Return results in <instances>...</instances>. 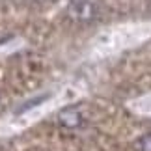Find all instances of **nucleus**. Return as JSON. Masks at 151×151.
<instances>
[{"instance_id":"obj_1","label":"nucleus","mask_w":151,"mask_h":151,"mask_svg":"<svg viewBox=\"0 0 151 151\" xmlns=\"http://www.w3.org/2000/svg\"><path fill=\"white\" fill-rule=\"evenodd\" d=\"M58 101H60L58 90H43L22 99L0 123V134H11V132H19L30 127L32 123L41 119L49 112V108L56 106Z\"/></svg>"},{"instance_id":"obj_2","label":"nucleus","mask_w":151,"mask_h":151,"mask_svg":"<svg viewBox=\"0 0 151 151\" xmlns=\"http://www.w3.org/2000/svg\"><path fill=\"white\" fill-rule=\"evenodd\" d=\"M67 13L71 19L75 21H82V22H88L91 21L93 17L97 15V8L88 0H75V2L69 4L67 8Z\"/></svg>"},{"instance_id":"obj_3","label":"nucleus","mask_w":151,"mask_h":151,"mask_svg":"<svg viewBox=\"0 0 151 151\" xmlns=\"http://www.w3.org/2000/svg\"><path fill=\"white\" fill-rule=\"evenodd\" d=\"M58 123L65 129H77V127L82 125V114L78 110H73V108H65L58 114Z\"/></svg>"},{"instance_id":"obj_4","label":"nucleus","mask_w":151,"mask_h":151,"mask_svg":"<svg viewBox=\"0 0 151 151\" xmlns=\"http://www.w3.org/2000/svg\"><path fill=\"white\" fill-rule=\"evenodd\" d=\"M140 151H151V134H146L140 140Z\"/></svg>"}]
</instances>
